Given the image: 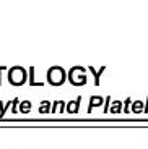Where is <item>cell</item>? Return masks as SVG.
Wrapping results in <instances>:
<instances>
[{
  "mask_svg": "<svg viewBox=\"0 0 148 149\" xmlns=\"http://www.w3.org/2000/svg\"><path fill=\"white\" fill-rule=\"evenodd\" d=\"M77 107H78V101L73 102V104L70 102V104H68V112H75V110H77Z\"/></svg>",
  "mask_w": 148,
  "mask_h": 149,
  "instance_id": "277c9868",
  "label": "cell"
},
{
  "mask_svg": "<svg viewBox=\"0 0 148 149\" xmlns=\"http://www.w3.org/2000/svg\"><path fill=\"white\" fill-rule=\"evenodd\" d=\"M70 81L75 84H82L85 83V70L80 67H75L70 70Z\"/></svg>",
  "mask_w": 148,
  "mask_h": 149,
  "instance_id": "3957f363",
  "label": "cell"
},
{
  "mask_svg": "<svg viewBox=\"0 0 148 149\" xmlns=\"http://www.w3.org/2000/svg\"><path fill=\"white\" fill-rule=\"evenodd\" d=\"M47 78L52 84H62L63 79H65V73L60 67H52L47 73Z\"/></svg>",
  "mask_w": 148,
  "mask_h": 149,
  "instance_id": "6da1fadb",
  "label": "cell"
},
{
  "mask_svg": "<svg viewBox=\"0 0 148 149\" xmlns=\"http://www.w3.org/2000/svg\"><path fill=\"white\" fill-rule=\"evenodd\" d=\"M62 107H63V104H62V102H57V104L54 105V109H56V110H60Z\"/></svg>",
  "mask_w": 148,
  "mask_h": 149,
  "instance_id": "5b68a950",
  "label": "cell"
},
{
  "mask_svg": "<svg viewBox=\"0 0 148 149\" xmlns=\"http://www.w3.org/2000/svg\"><path fill=\"white\" fill-rule=\"evenodd\" d=\"M8 78H10V81L13 83V84H21V83L25 81V78H26V73H25L23 68L15 67V68H11V70H10Z\"/></svg>",
  "mask_w": 148,
  "mask_h": 149,
  "instance_id": "7a4b0ae2",
  "label": "cell"
}]
</instances>
